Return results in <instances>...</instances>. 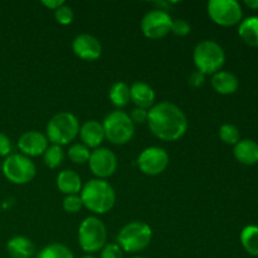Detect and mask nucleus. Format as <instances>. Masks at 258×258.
<instances>
[{"mask_svg":"<svg viewBox=\"0 0 258 258\" xmlns=\"http://www.w3.org/2000/svg\"><path fill=\"white\" fill-rule=\"evenodd\" d=\"M238 34L249 47H258V17L246 18L239 23Z\"/></svg>","mask_w":258,"mask_h":258,"instance_id":"nucleus-21","label":"nucleus"},{"mask_svg":"<svg viewBox=\"0 0 258 258\" xmlns=\"http://www.w3.org/2000/svg\"><path fill=\"white\" fill-rule=\"evenodd\" d=\"M170 14L163 9H154L146 13L141 20V32L149 39H161L171 32Z\"/></svg>","mask_w":258,"mask_h":258,"instance_id":"nucleus-10","label":"nucleus"},{"mask_svg":"<svg viewBox=\"0 0 258 258\" xmlns=\"http://www.w3.org/2000/svg\"><path fill=\"white\" fill-rule=\"evenodd\" d=\"M62 206L64 212L70 214L78 213L83 208V203L80 194H77V196H66L64 199H63Z\"/></svg>","mask_w":258,"mask_h":258,"instance_id":"nucleus-29","label":"nucleus"},{"mask_svg":"<svg viewBox=\"0 0 258 258\" xmlns=\"http://www.w3.org/2000/svg\"><path fill=\"white\" fill-rule=\"evenodd\" d=\"M13 144L8 135L4 133H0V158H7L12 154Z\"/></svg>","mask_w":258,"mask_h":258,"instance_id":"nucleus-32","label":"nucleus"},{"mask_svg":"<svg viewBox=\"0 0 258 258\" xmlns=\"http://www.w3.org/2000/svg\"><path fill=\"white\" fill-rule=\"evenodd\" d=\"M108 97L113 106L117 108H123L131 101L130 87L125 82H116L111 86L108 91Z\"/></svg>","mask_w":258,"mask_h":258,"instance_id":"nucleus-22","label":"nucleus"},{"mask_svg":"<svg viewBox=\"0 0 258 258\" xmlns=\"http://www.w3.org/2000/svg\"><path fill=\"white\" fill-rule=\"evenodd\" d=\"M212 87L214 88L217 93L219 95H232L238 90V78L231 72L227 71H219L212 76Z\"/></svg>","mask_w":258,"mask_h":258,"instance_id":"nucleus-19","label":"nucleus"},{"mask_svg":"<svg viewBox=\"0 0 258 258\" xmlns=\"http://www.w3.org/2000/svg\"><path fill=\"white\" fill-rule=\"evenodd\" d=\"M153 239V229L143 221H134L127 223L118 232L116 243L122 252L136 253L141 252L150 244Z\"/></svg>","mask_w":258,"mask_h":258,"instance_id":"nucleus-3","label":"nucleus"},{"mask_svg":"<svg viewBox=\"0 0 258 258\" xmlns=\"http://www.w3.org/2000/svg\"><path fill=\"white\" fill-rule=\"evenodd\" d=\"M35 258H75L73 252L62 243H50L43 247Z\"/></svg>","mask_w":258,"mask_h":258,"instance_id":"nucleus-24","label":"nucleus"},{"mask_svg":"<svg viewBox=\"0 0 258 258\" xmlns=\"http://www.w3.org/2000/svg\"><path fill=\"white\" fill-rule=\"evenodd\" d=\"M105 138L113 145H125L135 135V123L125 111L116 110L108 113L102 122Z\"/></svg>","mask_w":258,"mask_h":258,"instance_id":"nucleus-7","label":"nucleus"},{"mask_svg":"<svg viewBox=\"0 0 258 258\" xmlns=\"http://www.w3.org/2000/svg\"><path fill=\"white\" fill-rule=\"evenodd\" d=\"M204 81H206V76L202 72H199V71H194L193 73H190V76L188 78L189 86H191L194 88L202 87L204 85Z\"/></svg>","mask_w":258,"mask_h":258,"instance_id":"nucleus-34","label":"nucleus"},{"mask_svg":"<svg viewBox=\"0 0 258 258\" xmlns=\"http://www.w3.org/2000/svg\"><path fill=\"white\" fill-rule=\"evenodd\" d=\"M193 60L197 71L204 76H213L224 66L226 53L222 45L214 40H202L194 48Z\"/></svg>","mask_w":258,"mask_h":258,"instance_id":"nucleus-5","label":"nucleus"},{"mask_svg":"<svg viewBox=\"0 0 258 258\" xmlns=\"http://www.w3.org/2000/svg\"><path fill=\"white\" fill-rule=\"evenodd\" d=\"M239 130L232 123H224L219 128V138L227 145H236L239 141Z\"/></svg>","mask_w":258,"mask_h":258,"instance_id":"nucleus-27","label":"nucleus"},{"mask_svg":"<svg viewBox=\"0 0 258 258\" xmlns=\"http://www.w3.org/2000/svg\"><path fill=\"white\" fill-rule=\"evenodd\" d=\"M146 123L153 135L163 141H176L188 131V118L185 113L168 101L156 103L149 110Z\"/></svg>","mask_w":258,"mask_h":258,"instance_id":"nucleus-1","label":"nucleus"},{"mask_svg":"<svg viewBox=\"0 0 258 258\" xmlns=\"http://www.w3.org/2000/svg\"><path fill=\"white\" fill-rule=\"evenodd\" d=\"M169 165V154L165 149L150 146L141 151L138 158V166L141 173L149 176L160 175Z\"/></svg>","mask_w":258,"mask_h":258,"instance_id":"nucleus-11","label":"nucleus"},{"mask_svg":"<svg viewBox=\"0 0 258 258\" xmlns=\"http://www.w3.org/2000/svg\"><path fill=\"white\" fill-rule=\"evenodd\" d=\"M117 156L110 149L97 148L91 151L88 166L96 179L105 180L106 178L112 176L117 170Z\"/></svg>","mask_w":258,"mask_h":258,"instance_id":"nucleus-12","label":"nucleus"},{"mask_svg":"<svg viewBox=\"0 0 258 258\" xmlns=\"http://www.w3.org/2000/svg\"><path fill=\"white\" fill-rule=\"evenodd\" d=\"M80 121L71 112H58L47 123L45 136L52 145H68L80 134Z\"/></svg>","mask_w":258,"mask_h":258,"instance_id":"nucleus-4","label":"nucleus"},{"mask_svg":"<svg viewBox=\"0 0 258 258\" xmlns=\"http://www.w3.org/2000/svg\"><path fill=\"white\" fill-rule=\"evenodd\" d=\"M72 50L78 58L87 62L97 60L102 54V45L100 40L91 34H78L72 42Z\"/></svg>","mask_w":258,"mask_h":258,"instance_id":"nucleus-14","label":"nucleus"},{"mask_svg":"<svg viewBox=\"0 0 258 258\" xmlns=\"http://www.w3.org/2000/svg\"><path fill=\"white\" fill-rule=\"evenodd\" d=\"M148 115H149V110H145V108H139L135 107L131 113L130 118L133 120L134 123H145L148 121Z\"/></svg>","mask_w":258,"mask_h":258,"instance_id":"nucleus-33","label":"nucleus"},{"mask_svg":"<svg viewBox=\"0 0 258 258\" xmlns=\"http://www.w3.org/2000/svg\"><path fill=\"white\" fill-rule=\"evenodd\" d=\"M208 15L221 27H233L242 20V8L236 0H211L207 5Z\"/></svg>","mask_w":258,"mask_h":258,"instance_id":"nucleus-9","label":"nucleus"},{"mask_svg":"<svg viewBox=\"0 0 258 258\" xmlns=\"http://www.w3.org/2000/svg\"><path fill=\"white\" fill-rule=\"evenodd\" d=\"M244 4L253 10L258 9V0H246V2H244Z\"/></svg>","mask_w":258,"mask_h":258,"instance_id":"nucleus-36","label":"nucleus"},{"mask_svg":"<svg viewBox=\"0 0 258 258\" xmlns=\"http://www.w3.org/2000/svg\"><path fill=\"white\" fill-rule=\"evenodd\" d=\"M54 18L60 25H70L75 19V13H73L72 8L64 3L62 7L54 10Z\"/></svg>","mask_w":258,"mask_h":258,"instance_id":"nucleus-28","label":"nucleus"},{"mask_svg":"<svg viewBox=\"0 0 258 258\" xmlns=\"http://www.w3.org/2000/svg\"><path fill=\"white\" fill-rule=\"evenodd\" d=\"M63 160H64V151H63L62 146L49 145L45 153L43 154V161H44L45 166H48L49 169H55L60 166Z\"/></svg>","mask_w":258,"mask_h":258,"instance_id":"nucleus-25","label":"nucleus"},{"mask_svg":"<svg viewBox=\"0 0 258 258\" xmlns=\"http://www.w3.org/2000/svg\"><path fill=\"white\" fill-rule=\"evenodd\" d=\"M131 258H145V257H141V256H134V257H131Z\"/></svg>","mask_w":258,"mask_h":258,"instance_id":"nucleus-38","label":"nucleus"},{"mask_svg":"<svg viewBox=\"0 0 258 258\" xmlns=\"http://www.w3.org/2000/svg\"><path fill=\"white\" fill-rule=\"evenodd\" d=\"M48 146H49V141L47 136L39 131H27L18 140V149L20 150V154L28 158L43 155Z\"/></svg>","mask_w":258,"mask_h":258,"instance_id":"nucleus-13","label":"nucleus"},{"mask_svg":"<svg viewBox=\"0 0 258 258\" xmlns=\"http://www.w3.org/2000/svg\"><path fill=\"white\" fill-rule=\"evenodd\" d=\"M80 138L81 141L88 149L100 148L101 144L105 140V131H103L102 123L96 120L86 121L80 127Z\"/></svg>","mask_w":258,"mask_h":258,"instance_id":"nucleus-15","label":"nucleus"},{"mask_svg":"<svg viewBox=\"0 0 258 258\" xmlns=\"http://www.w3.org/2000/svg\"><path fill=\"white\" fill-rule=\"evenodd\" d=\"M100 258H123V252L117 243H108L101 249Z\"/></svg>","mask_w":258,"mask_h":258,"instance_id":"nucleus-31","label":"nucleus"},{"mask_svg":"<svg viewBox=\"0 0 258 258\" xmlns=\"http://www.w3.org/2000/svg\"><path fill=\"white\" fill-rule=\"evenodd\" d=\"M107 229L98 217L90 216L81 222L78 227V243L87 254H93L106 246Z\"/></svg>","mask_w":258,"mask_h":258,"instance_id":"nucleus-6","label":"nucleus"},{"mask_svg":"<svg viewBox=\"0 0 258 258\" xmlns=\"http://www.w3.org/2000/svg\"><path fill=\"white\" fill-rule=\"evenodd\" d=\"M0 171H2V161H0Z\"/></svg>","mask_w":258,"mask_h":258,"instance_id":"nucleus-39","label":"nucleus"},{"mask_svg":"<svg viewBox=\"0 0 258 258\" xmlns=\"http://www.w3.org/2000/svg\"><path fill=\"white\" fill-rule=\"evenodd\" d=\"M82 258H96L93 254H86V256H83Z\"/></svg>","mask_w":258,"mask_h":258,"instance_id":"nucleus-37","label":"nucleus"},{"mask_svg":"<svg viewBox=\"0 0 258 258\" xmlns=\"http://www.w3.org/2000/svg\"><path fill=\"white\" fill-rule=\"evenodd\" d=\"M57 188L64 196H77L82 190V179L75 170H63L57 176Z\"/></svg>","mask_w":258,"mask_h":258,"instance_id":"nucleus-17","label":"nucleus"},{"mask_svg":"<svg viewBox=\"0 0 258 258\" xmlns=\"http://www.w3.org/2000/svg\"><path fill=\"white\" fill-rule=\"evenodd\" d=\"M42 4L44 5L45 8H48V9L54 12V10H57L58 8L62 7V5L64 4V2H63V0H43Z\"/></svg>","mask_w":258,"mask_h":258,"instance_id":"nucleus-35","label":"nucleus"},{"mask_svg":"<svg viewBox=\"0 0 258 258\" xmlns=\"http://www.w3.org/2000/svg\"><path fill=\"white\" fill-rule=\"evenodd\" d=\"M234 158L243 165H254L258 163V144L251 139L239 140L233 149Z\"/></svg>","mask_w":258,"mask_h":258,"instance_id":"nucleus-18","label":"nucleus"},{"mask_svg":"<svg viewBox=\"0 0 258 258\" xmlns=\"http://www.w3.org/2000/svg\"><path fill=\"white\" fill-rule=\"evenodd\" d=\"M5 178L15 185H24L35 178L37 168L32 159L23 154H10L2 163Z\"/></svg>","mask_w":258,"mask_h":258,"instance_id":"nucleus-8","label":"nucleus"},{"mask_svg":"<svg viewBox=\"0 0 258 258\" xmlns=\"http://www.w3.org/2000/svg\"><path fill=\"white\" fill-rule=\"evenodd\" d=\"M130 96L131 102L139 108H145L150 110L155 102V91L153 90L151 86H149L145 82H135L130 87Z\"/></svg>","mask_w":258,"mask_h":258,"instance_id":"nucleus-16","label":"nucleus"},{"mask_svg":"<svg viewBox=\"0 0 258 258\" xmlns=\"http://www.w3.org/2000/svg\"><path fill=\"white\" fill-rule=\"evenodd\" d=\"M7 251L12 258H30L34 256L35 247L27 237L15 236L8 241Z\"/></svg>","mask_w":258,"mask_h":258,"instance_id":"nucleus-20","label":"nucleus"},{"mask_svg":"<svg viewBox=\"0 0 258 258\" xmlns=\"http://www.w3.org/2000/svg\"><path fill=\"white\" fill-rule=\"evenodd\" d=\"M176 37H185L190 33V24L184 19L173 20L171 24V32Z\"/></svg>","mask_w":258,"mask_h":258,"instance_id":"nucleus-30","label":"nucleus"},{"mask_svg":"<svg viewBox=\"0 0 258 258\" xmlns=\"http://www.w3.org/2000/svg\"><path fill=\"white\" fill-rule=\"evenodd\" d=\"M241 243L247 253L258 256V227L247 226L241 232Z\"/></svg>","mask_w":258,"mask_h":258,"instance_id":"nucleus-23","label":"nucleus"},{"mask_svg":"<svg viewBox=\"0 0 258 258\" xmlns=\"http://www.w3.org/2000/svg\"><path fill=\"white\" fill-rule=\"evenodd\" d=\"M68 159H70L72 163L78 164V165H83V164L88 163L91 155V150L87 146L81 144H73L68 149Z\"/></svg>","mask_w":258,"mask_h":258,"instance_id":"nucleus-26","label":"nucleus"},{"mask_svg":"<svg viewBox=\"0 0 258 258\" xmlns=\"http://www.w3.org/2000/svg\"><path fill=\"white\" fill-rule=\"evenodd\" d=\"M80 197L82 199L83 207L98 216L108 213L116 203L115 189L108 181L102 179L88 180L82 186Z\"/></svg>","mask_w":258,"mask_h":258,"instance_id":"nucleus-2","label":"nucleus"}]
</instances>
